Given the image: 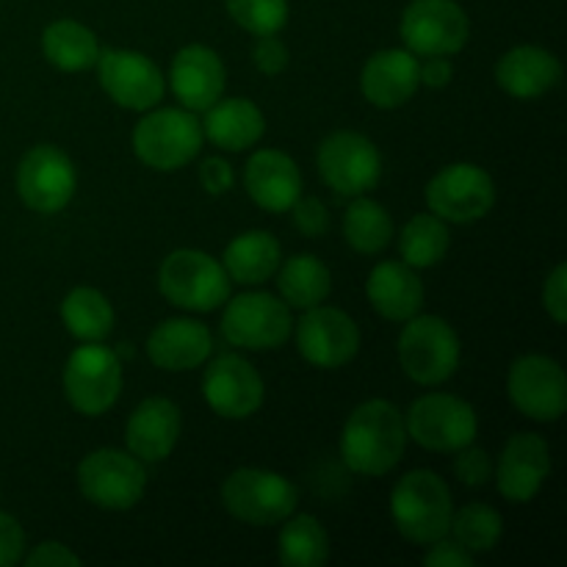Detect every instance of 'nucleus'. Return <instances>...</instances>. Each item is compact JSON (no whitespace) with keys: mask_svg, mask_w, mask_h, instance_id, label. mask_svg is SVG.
<instances>
[{"mask_svg":"<svg viewBox=\"0 0 567 567\" xmlns=\"http://www.w3.org/2000/svg\"><path fill=\"white\" fill-rule=\"evenodd\" d=\"M408 449L404 413L388 399H371L352 410L341 432V457L360 476H385Z\"/></svg>","mask_w":567,"mask_h":567,"instance_id":"obj_1","label":"nucleus"},{"mask_svg":"<svg viewBox=\"0 0 567 567\" xmlns=\"http://www.w3.org/2000/svg\"><path fill=\"white\" fill-rule=\"evenodd\" d=\"M452 491L435 471H410L393 485L391 518L399 535L415 546H432L452 529Z\"/></svg>","mask_w":567,"mask_h":567,"instance_id":"obj_2","label":"nucleus"},{"mask_svg":"<svg viewBox=\"0 0 567 567\" xmlns=\"http://www.w3.org/2000/svg\"><path fill=\"white\" fill-rule=\"evenodd\" d=\"M133 127V153L155 172L183 169L203 150V122L188 109H150Z\"/></svg>","mask_w":567,"mask_h":567,"instance_id":"obj_3","label":"nucleus"},{"mask_svg":"<svg viewBox=\"0 0 567 567\" xmlns=\"http://www.w3.org/2000/svg\"><path fill=\"white\" fill-rule=\"evenodd\" d=\"M233 280L225 266L203 249H175L164 258L158 288L175 308L188 313H210L230 299Z\"/></svg>","mask_w":567,"mask_h":567,"instance_id":"obj_4","label":"nucleus"},{"mask_svg":"<svg viewBox=\"0 0 567 567\" xmlns=\"http://www.w3.org/2000/svg\"><path fill=\"white\" fill-rule=\"evenodd\" d=\"M460 338L441 316H421L404 321L399 336V363L415 385H441L460 369Z\"/></svg>","mask_w":567,"mask_h":567,"instance_id":"obj_5","label":"nucleus"},{"mask_svg":"<svg viewBox=\"0 0 567 567\" xmlns=\"http://www.w3.org/2000/svg\"><path fill=\"white\" fill-rule=\"evenodd\" d=\"M221 504L241 524L277 526L297 513L299 491L275 471L238 468L221 485Z\"/></svg>","mask_w":567,"mask_h":567,"instance_id":"obj_6","label":"nucleus"},{"mask_svg":"<svg viewBox=\"0 0 567 567\" xmlns=\"http://www.w3.org/2000/svg\"><path fill=\"white\" fill-rule=\"evenodd\" d=\"M78 491L94 507L125 513L142 502L147 491V471L131 452L97 449L78 465Z\"/></svg>","mask_w":567,"mask_h":567,"instance_id":"obj_7","label":"nucleus"},{"mask_svg":"<svg viewBox=\"0 0 567 567\" xmlns=\"http://www.w3.org/2000/svg\"><path fill=\"white\" fill-rule=\"evenodd\" d=\"M64 393L81 415L97 419L109 413L122 393V363L103 341H86L64 365Z\"/></svg>","mask_w":567,"mask_h":567,"instance_id":"obj_8","label":"nucleus"},{"mask_svg":"<svg viewBox=\"0 0 567 567\" xmlns=\"http://www.w3.org/2000/svg\"><path fill=\"white\" fill-rule=\"evenodd\" d=\"M408 437L426 452H457L474 443L480 432L476 410L452 393H426L404 413Z\"/></svg>","mask_w":567,"mask_h":567,"instance_id":"obj_9","label":"nucleus"},{"mask_svg":"<svg viewBox=\"0 0 567 567\" xmlns=\"http://www.w3.org/2000/svg\"><path fill=\"white\" fill-rule=\"evenodd\" d=\"M291 330V308L275 293L249 291L238 293L236 299H227L221 332L233 347L249 349V352H269V349L282 347Z\"/></svg>","mask_w":567,"mask_h":567,"instance_id":"obj_10","label":"nucleus"},{"mask_svg":"<svg viewBox=\"0 0 567 567\" xmlns=\"http://www.w3.org/2000/svg\"><path fill=\"white\" fill-rule=\"evenodd\" d=\"M319 175L332 192L360 197L377 188L382 177V155L369 136L354 131H336L319 144Z\"/></svg>","mask_w":567,"mask_h":567,"instance_id":"obj_11","label":"nucleus"},{"mask_svg":"<svg viewBox=\"0 0 567 567\" xmlns=\"http://www.w3.org/2000/svg\"><path fill=\"white\" fill-rule=\"evenodd\" d=\"M426 205L437 219L471 225L496 205V183L476 164H449L426 183Z\"/></svg>","mask_w":567,"mask_h":567,"instance_id":"obj_12","label":"nucleus"},{"mask_svg":"<svg viewBox=\"0 0 567 567\" xmlns=\"http://www.w3.org/2000/svg\"><path fill=\"white\" fill-rule=\"evenodd\" d=\"M399 33L413 55H454L468 42L471 22L457 0H413Z\"/></svg>","mask_w":567,"mask_h":567,"instance_id":"obj_13","label":"nucleus"},{"mask_svg":"<svg viewBox=\"0 0 567 567\" xmlns=\"http://www.w3.org/2000/svg\"><path fill=\"white\" fill-rule=\"evenodd\" d=\"M97 81L120 109L150 111L164 100L166 78L150 55L138 50H100Z\"/></svg>","mask_w":567,"mask_h":567,"instance_id":"obj_14","label":"nucleus"},{"mask_svg":"<svg viewBox=\"0 0 567 567\" xmlns=\"http://www.w3.org/2000/svg\"><path fill=\"white\" fill-rule=\"evenodd\" d=\"M507 393L515 410L526 419L551 424L567 410L565 369L546 354H524L509 365Z\"/></svg>","mask_w":567,"mask_h":567,"instance_id":"obj_15","label":"nucleus"},{"mask_svg":"<svg viewBox=\"0 0 567 567\" xmlns=\"http://www.w3.org/2000/svg\"><path fill=\"white\" fill-rule=\"evenodd\" d=\"M78 188L75 166L64 150L53 144H37L28 150L17 169L20 199L37 214H59L72 203Z\"/></svg>","mask_w":567,"mask_h":567,"instance_id":"obj_16","label":"nucleus"},{"mask_svg":"<svg viewBox=\"0 0 567 567\" xmlns=\"http://www.w3.org/2000/svg\"><path fill=\"white\" fill-rule=\"evenodd\" d=\"M297 349L316 369H341L360 352V327L341 308L321 302L297 321Z\"/></svg>","mask_w":567,"mask_h":567,"instance_id":"obj_17","label":"nucleus"},{"mask_svg":"<svg viewBox=\"0 0 567 567\" xmlns=\"http://www.w3.org/2000/svg\"><path fill=\"white\" fill-rule=\"evenodd\" d=\"M203 396L221 419L244 421L264 408L266 385L249 360L238 354H219L205 369Z\"/></svg>","mask_w":567,"mask_h":567,"instance_id":"obj_18","label":"nucleus"},{"mask_svg":"<svg viewBox=\"0 0 567 567\" xmlns=\"http://www.w3.org/2000/svg\"><path fill=\"white\" fill-rule=\"evenodd\" d=\"M493 474H496L498 493L507 502H532L551 474V449L546 437L537 432H518L509 437Z\"/></svg>","mask_w":567,"mask_h":567,"instance_id":"obj_19","label":"nucleus"},{"mask_svg":"<svg viewBox=\"0 0 567 567\" xmlns=\"http://www.w3.org/2000/svg\"><path fill=\"white\" fill-rule=\"evenodd\" d=\"M172 94L188 111H208L225 94L227 72L219 53L205 44H186L169 66Z\"/></svg>","mask_w":567,"mask_h":567,"instance_id":"obj_20","label":"nucleus"},{"mask_svg":"<svg viewBox=\"0 0 567 567\" xmlns=\"http://www.w3.org/2000/svg\"><path fill=\"white\" fill-rule=\"evenodd\" d=\"M244 188L258 208L286 214L302 197V172L282 150H258L244 166Z\"/></svg>","mask_w":567,"mask_h":567,"instance_id":"obj_21","label":"nucleus"},{"mask_svg":"<svg viewBox=\"0 0 567 567\" xmlns=\"http://www.w3.org/2000/svg\"><path fill=\"white\" fill-rule=\"evenodd\" d=\"M421 89L419 59L408 48H388L371 55L360 72V92L382 111L402 109Z\"/></svg>","mask_w":567,"mask_h":567,"instance_id":"obj_22","label":"nucleus"},{"mask_svg":"<svg viewBox=\"0 0 567 567\" xmlns=\"http://www.w3.org/2000/svg\"><path fill=\"white\" fill-rule=\"evenodd\" d=\"M181 408L164 396H150L131 413L125 426L127 452L142 463H161L181 441Z\"/></svg>","mask_w":567,"mask_h":567,"instance_id":"obj_23","label":"nucleus"},{"mask_svg":"<svg viewBox=\"0 0 567 567\" xmlns=\"http://www.w3.org/2000/svg\"><path fill=\"white\" fill-rule=\"evenodd\" d=\"M214 352V338L203 321L194 319H166L150 332L147 358L164 371H192L208 363Z\"/></svg>","mask_w":567,"mask_h":567,"instance_id":"obj_24","label":"nucleus"},{"mask_svg":"<svg viewBox=\"0 0 567 567\" xmlns=\"http://www.w3.org/2000/svg\"><path fill=\"white\" fill-rule=\"evenodd\" d=\"M563 81L557 55L537 44H518L507 50L496 64V83L518 100H537Z\"/></svg>","mask_w":567,"mask_h":567,"instance_id":"obj_25","label":"nucleus"},{"mask_svg":"<svg viewBox=\"0 0 567 567\" xmlns=\"http://www.w3.org/2000/svg\"><path fill=\"white\" fill-rule=\"evenodd\" d=\"M369 302L382 319L408 321L424 308V282L404 260H382L365 282Z\"/></svg>","mask_w":567,"mask_h":567,"instance_id":"obj_26","label":"nucleus"},{"mask_svg":"<svg viewBox=\"0 0 567 567\" xmlns=\"http://www.w3.org/2000/svg\"><path fill=\"white\" fill-rule=\"evenodd\" d=\"M264 133V111L247 97H219L205 111L203 136L227 153H244V150L255 147Z\"/></svg>","mask_w":567,"mask_h":567,"instance_id":"obj_27","label":"nucleus"},{"mask_svg":"<svg viewBox=\"0 0 567 567\" xmlns=\"http://www.w3.org/2000/svg\"><path fill=\"white\" fill-rule=\"evenodd\" d=\"M282 264V249L271 233L249 230L233 238L221 255L227 277L238 286H260L271 280Z\"/></svg>","mask_w":567,"mask_h":567,"instance_id":"obj_28","label":"nucleus"},{"mask_svg":"<svg viewBox=\"0 0 567 567\" xmlns=\"http://www.w3.org/2000/svg\"><path fill=\"white\" fill-rule=\"evenodd\" d=\"M277 288L288 308L308 310L330 297L332 275L316 255H293L277 269Z\"/></svg>","mask_w":567,"mask_h":567,"instance_id":"obj_29","label":"nucleus"},{"mask_svg":"<svg viewBox=\"0 0 567 567\" xmlns=\"http://www.w3.org/2000/svg\"><path fill=\"white\" fill-rule=\"evenodd\" d=\"M42 53L55 70L83 72L97 64L100 42L92 28L78 20H55L42 33Z\"/></svg>","mask_w":567,"mask_h":567,"instance_id":"obj_30","label":"nucleus"},{"mask_svg":"<svg viewBox=\"0 0 567 567\" xmlns=\"http://www.w3.org/2000/svg\"><path fill=\"white\" fill-rule=\"evenodd\" d=\"M61 321L78 341H105L114 330V308L97 288H72L61 302Z\"/></svg>","mask_w":567,"mask_h":567,"instance_id":"obj_31","label":"nucleus"},{"mask_svg":"<svg viewBox=\"0 0 567 567\" xmlns=\"http://www.w3.org/2000/svg\"><path fill=\"white\" fill-rule=\"evenodd\" d=\"M277 554L286 567H321L330 559V537L313 515H288L277 537Z\"/></svg>","mask_w":567,"mask_h":567,"instance_id":"obj_32","label":"nucleus"},{"mask_svg":"<svg viewBox=\"0 0 567 567\" xmlns=\"http://www.w3.org/2000/svg\"><path fill=\"white\" fill-rule=\"evenodd\" d=\"M343 238L360 255L382 252L393 238L391 214L377 199L360 194L343 216Z\"/></svg>","mask_w":567,"mask_h":567,"instance_id":"obj_33","label":"nucleus"},{"mask_svg":"<svg viewBox=\"0 0 567 567\" xmlns=\"http://www.w3.org/2000/svg\"><path fill=\"white\" fill-rule=\"evenodd\" d=\"M452 247V236H449L446 221L437 219L435 214H415L413 219L404 225L402 236H399V252L402 260L413 269H430L437 266L449 255Z\"/></svg>","mask_w":567,"mask_h":567,"instance_id":"obj_34","label":"nucleus"},{"mask_svg":"<svg viewBox=\"0 0 567 567\" xmlns=\"http://www.w3.org/2000/svg\"><path fill=\"white\" fill-rule=\"evenodd\" d=\"M449 532L471 554H487L502 540L504 518L491 504L471 502L452 515V529Z\"/></svg>","mask_w":567,"mask_h":567,"instance_id":"obj_35","label":"nucleus"},{"mask_svg":"<svg viewBox=\"0 0 567 567\" xmlns=\"http://www.w3.org/2000/svg\"><path fill=\"white\" fill-rule=\"evenodd\" d=\"M227 14L252 37L280 33L288 22V0H225Z\"/></svg>","mask_w":567,"mask_h":567,"instance_id":"obj_36","label":"nucleus"},{"mask_svg":"<svg viewBox=\"0 0 567 567\" xmlns=\"http://www.w3.org/2000/svg\"><path fill=\"white\" fill-rule=\"evenodd\" d=\"M457 457H454V476H457L463 485L468 487H482L487 485V480L493 476V460L485 449L476 446H463L457 449Z\"/></svg>","mask_w":567,"mask_h":567,"instance_id":"obj_37","label":"nucleus"},{"mask_svg":"<svg viewBox=\"0 0 567 567\" xmlns=\"http://www.w3.org/2000/svg\"><path fill=\"white\" fill-rule=\"evenodd\" d=\"M291 214L297 230L308 238H319L330 227V214H327V205L319 197H299L291 205Z\"/></svg>","mask_w":567,"mask_h":567,"instance_id":"obj_38","label":"nucleus"},{"mask_svg":"<svg viewBox=\"0 0 567 567\" xmlns=\"http://www.w3.org/2000/svg\"><path fill=\"white\" fill-rule=\"evenodd\" d=\"M252 61L264 75H280L288 66V48L277 33H266V37H255L252 44Z\"/></svg>","mask_w":567,"mask_h":567,"instance_id":"obj_39","label":"nucleus"},{"mask_svg":"<svg viewBox=\"0 0 567 567\" xmlns=\"http://www.w3.org/2000/svg\"><path fill=\"white\" fill-rule=\"evenodd\" d=\"M543 308L551 316L554 324H565L567 321V266L559 264L557 269L548 275L546 286H543Z\"/></svg>","mask_w":567,"mask_h":567,"instance_id":"obj_40","label":"nucleus"},{"mask_svg":"<svg viewBox=\"0 0 567 567\" xmlns=\"http://www.w3.org/2000/svg\"><path fill=\"white\" fill-rule=\"evenodd\" d=\"M25 554V532L11 518L9 513H0V567L17 565Z\"/></svg>","mask_w":567,"mask_h":567,"instance_id":"obj_41","label":"nucleus"},{"mask_svg":"<svg viewBox=\"0 0 567 567\" xmlns=\"http://www.w3.org/2000/svg\"><path fill=\"white\" fill-rule=\"evenodd\" d=\"M430 551H426L424 563L430 567H471L474 565V554L468 551V548L460 546L457 540H446V537H441V540H435L432 546H426Z\"/></svg>","mask_w":567,"mask_h":567,"instance_id":"obj_42","label":"nucleus"},{"mask_svg":"<svg viewBox=\"0 0 567 567\" xmlns=\"http://www.w3.org/2000/svg\"><path fill=\"white\" fill-rule=\"evenodd\" d=\"M233 181H236V175H233V166L225 158H208L199 166V183L214 197H221V194L230 192Z\"/></svg>","mask_w":567,"mask_h":567,"instance_id":"obj_43","label":"nucleus"},{"mask_svg":"<svg viewBox=\"0 0 567 567\" xmlns=\"http://www.w3.org/2000/svg\"><path fill=\"white\" fill-rule=\"evenodd\" d=\"M25 565L28 567H75V565H81V557H78V554H72L64 543L48 540L28 554Z\"/></svg>","mask_w":567,"mask_h":567,"instance_id":"obj_44","label":"nucleus"},{"mask_svg":"<svg viewBox=\"0 0 567 567\" xmlns=\"http://www.w3.org/2000/svg\"><path fill=\"white\" fill-rule=\"evenodd\" d=\"M419 78L421 86L443 89L452 83L454 64L449 61V55H426L424 61H419Z\"/></svg>","mask_w":567,"mask_h":567,"instance_id":"obj_45","label":"nucleus"}]
</instances>
